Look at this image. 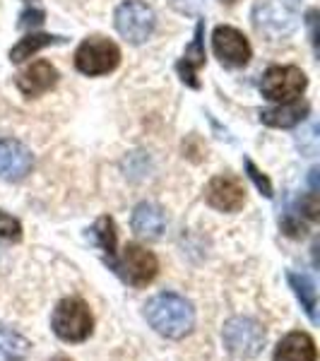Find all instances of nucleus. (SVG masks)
Here are the masks:
<instances>
[{"label": "nucleus", "mask_w": 320, "mask_h": 361, "mask_svg": "<svg viewBox=\"0 0 320 361\" xmlns=\"http://www.w3.org/2000/svg\"><path fill=\"white\" fill-rule=\"evenodd\" d=\"M144 318L149 328L166 340H183L195 328V308L185 296L161 292L144 304Z\"/></svg>", "instance_id": "obj_1"}, {"label": "nucleus", "mask_w": 320, "mask_h": 361, "mask_svg": "<svg viewBox=\"0 0 320 361\" xmlns=\"http://www.w3.org/2000/svg\"><path fill=\"white\" fill-rule=\"evenodd\" d=\"M51 328L58 340L63 342H85L87 337L94 330V318H92L90 306L85 304L78 296H70V299H63L61 304L56 306L54 318H51Z\"/></svg>", "instance_id": "obj_2"}, {"label": "nucleus", "mask_w": 320, "mask_h": 361, "mask_svg": "<svg viewBox=\"0 0 320 361\" xmlns=\"http://www.w3.org/2000/svg\"><path fill=\"white\" fill-rule=\"evenodd\" d=\"M222 340L224 347L229 349L234 357L238 359H253L263 352L267 335L265 328L253 318L246 316H236L231 320H226L224 330H222Z\"/></svg>", "instance_id": "obj_3"}, {"label": "nucleus", "mask_w": 320, "mask_h": 361, "mask_svg": "<svg viewBox=\"0 0 320 361\" xmlns=\"http://www.w3.org/2000/svg\"><path fill=\"white\" fill-rule=\"evenodd\" d=\"M109 263H111V270L116 275L130 287H147L159 272V263H156L152 250L137 246V243H128L123 248V255L118 260H109Z\"/></svg>", "instance_id": "obj_4"}, {"label": "nucleus", "mask_w": 320, "mask_h": 361, "mask_svg": "<svg viewBox=\"0 0 320 361\" xmlns=\"http://www.w3.org/2000/svg\"><path fill=\"white\" fill-rule=\"evenodd\" d=\"M156 27L154 10L140 0H125L116 10V29L130 44H144Z\"/></svg>", "instance_id": "obj_5"}, {"label": "nucleus", "mask_w": 320, "mask_h": 361, "mask_svg": "<svg viewBox=\"0 0 320 361\" xmlns=\"http://www.w3.org/2000/svg\"><path fill=\"white\" fill-rule=\"evenodd\" d=\"M118 63H121L118 46L101 37L87 39L78 49V54H75V66H78L80 73L90 75V78L111 73V70L118 68Z\"/></svg>", "instance_id": "obj_6"}, {"label": "nucleus", "mask_w": 320, "mask_h": 361, "mask_svg": "<svg viewBox=\"0 0 320 361\" xmlns=\"http://www.w3.org/2000/svg\"><path fill=\"white\" fill-rule=\"evenodd\" d=\"M308 80L304 70L294 66H275L263 75V82H260V92L263 97L272 99V102H294L301 92L306 90Z\"/></svg>", "instance_id": "obj_7"}, {"label": "nucleus", "mask_w": 320, "mask_h": 361, "mask_svg": "<svg viewBox=\"0 0 320 361\" xmlns=\"http://www.w3.org/2000/svg\"><path fill=\"white\" fill-rule=\"evenodd\" d=\"M212 49L229 68H241L251 61V44L234 27H217L212 34Z\"/></svg>", "instance_id": "obj_8"}, {"label": "nucleus", "mask_w": 320, "mask_h": 361, "mask_svg": "<svg viewBox=\"0 0 320 361\" xmlns=\"http://www.w3.org/2000/svg\"><path fill=\"white\" fill-rule=\"evenodd\" d=\"M34 157L20 140H0V178L8 183H20L32 173Z\"/></svg>", "instance_id": "obj_9"}, {"label": "nucleus", "mask_w": 320, "mask_h": 361, "mask_svg": "<svg viewBox=\"0 0 320 361\" xmlns=\"http://www.w3.org/2000/svg\"><path fill=\"white\" fill-rule=\"evenodd\" d=\"M205 197L219 212H238L246 202V190H243L241 180L234 176H217L209 180Z\"/></svg>", "instance_id": "obj_10"}, {"label": "nucleus", "mask_w": 320, "mask_h": 361, "mask_svg": "<svg viewBox=\"0 0 320 361\" xmlns=\"http://www.w3.org/2000/svg\"><path fill=\"white\" fill-rule=\"evenodd\" d=\"M255 29L258 32H265L267 37L275 42L279 37H287L294 29V17L282 8V5H275L272 0H265V3L255 5Z\"/></svg>", "instance_id": "obj_11"}, {"label": "nucleus", "mask_w": 320, "mask_h": 361, "mask_svg": "<svg viewBox=\"0 0 320 361\" xmlns=\"http://www.w3.org/2000/svg\"><path fill=\"white\" fill-rule=\"evenodd\" d=\"M58 82V70L46 61L32 63L29 68H25L17 78V87L25 97H39L44 92L54 90Z\"/></svg>", "instance_id": "obj_12"}, {"label": "nucleus", "mask_w": 320, "mask_h": 361, "mask_svg": "<svg viewBox=\"0 0 320 361\" xmlns=\"http://www.w3.org/2000/svg\"><path fill=\"white\" fill-rule=\"evenodd\" d=\"M272 361H318L316 342L308 333H289L277 345Z\"/></svg>", "instance_id": "obj_13"}, {"label": "nucleus", "mask_w": 320, "mask_h": 361, "mask_svg": "<svg viewBox=\"0 0 320 361\" xmlns=\"http://www.w3.org/2000/svg\"><path fill=\"white\" fill-rule=\"evenodd\" d=\"M133 231L144 238H159L166 231L164 209L154 202H140L133 212Z\"/></svg>", "instance_id": "obj_14"}, {"label": "nucleus", "mask_w": 320, "mask_h": 361, "mask_svg": "<svg viewBox=\"0 0 320 361\" xmlns=\"http://www.w3.org/2000/svg\"><path fill=\"white\" fill-rule=\"evenodd\" d=\"M202 32H205V25H202V22H197L193 42H190V46L185 49L183 61L178 63V73H181V80H183L185 85H190V87H200V82H197L195 78H197V70L205 66V46H202Z\"/></svg>", "instance_id": "obj_15"}, {"label": "nucleus", "mask_w": 320, "mask_h": 361, "mask_svg": "<svg viewBox=\"0 0 320 361\" xmlns=\"http://www.w3.org/2000/svg\"><path fill=\"white\" fill-rule=\"evenodd\" d=\"M306 114H308V104L294 99V102H284L275 109H267V111L260 114V121L272 128H292L296 123H301L306 118Z\"/></svg>", "instance_id": "obj_16"}, {"label": "nucleus", "mask_w": 320, "mask_h": 361, "mask_svg": "<svg viewBox=\"0 0 320 361\" xmlns=\"http://www.w3.org/2000/svg\"><path fill=\"white\" fill-rule=\"evenodd\" d=\"M32 354V342L15 328L0 323V361H25Z\"/></svg>", "instance_id": "obj_17"}, {"label": "nucleus", "mask_w": 320, "mask_h": 361, "mask_svg": "<svg viewBox=\"0 0 320 361\" xmlns=\"http://www.w3.org/2000/svg\"><path fill=\"white\" fill-rule=\"evenodd\" d=\"M287 279H289V287L294 289L296 299L301 301V308L311 318V323H318V292L313 279L308 275H299V272H287Z\"/></svg>", "instance_id": "obj_18"}, {"label": "nucleus", "mask_w": 320, "mask_h": 361, "mask_svg": "<svg viewBox=\"0 0 320 361\" xmlns=\"http://www.w3.org/2000/svg\"><path fill=\"white\" fill-rule=\"evenodd\" d=\"M63 42H66L63 37H51V34H29V37L20 39V44L10 51V58H13V63H22L27 58H32L37 51L46 49V46L63 44Z\"/></svg>", "instance_id": "obj_19"}, {"label": "nucleus", "mask_w": 320, "mask_h": 361, "mask_svg": "<svg viewBox=\"0 0 320 361\" xmlns=\"http://www.w3.org/2000/svg\"><path fill=\"white\" fill-rule=\"evenodd\" d=\"M92 238L109 255V260L116 258V222L111 217L97 219V224L92 226Z\"/></svg>", "instance_id": "obj_20"}, {"label": "nucleus", "mask_w": 320, "mask_h": 361, "mask_svg": "<svg viewBox=\"0 0 320 361\" xmlns=\"http://www.w3.org/2000/svg\"><path fill=\"white\" fill-rule=\"evenodd\" d=\"M46 20V13L39 0H25V10L20 15V29H34L42 27Z\"/></svg>", "instance_id": "obj_21"}, {"label": "nucleus", "mask_w": 320, "mask_h": 361, "mask_svg": "<svg viewBox=\"0 0 320 361\" xmlns=\"http://www.w3.org/2000/svg\"><path fill=\"white\" fill-rule=\"evenodd\" d=\"M0 241H8V243L22 241V224L15 217H10L8 212H3V209H0Z\"/></svg>", "instance_id": "obj_22"}, {"label": "nucleus", "mask_w": 320, "mask_h": 361, "mask_svg": "<svg viewBox=\"0 0 320 361\" xmlns=\"http://www.w3.org/2000/svg\"><path fill=\"white\" fill-rule=\"evenodd\" d=\"M246 171H248V176H251V180L255 183V188H258L265 197H272V183H270V178H267L265 173L260 171V169L255 166L251 159H246Z\"/></svg>", "instance_id": "obj_23"}, {"label": "nucleus", "mask_w": 320, "mask_h": 361, "mask_svg": "<svg viewBox=\"0 0 320 361\" xmlns=\"http://www.w3.org/2000/svg\"><path fill=\"white\" fill-rule=\"evenodd\" d=\"M49 361H73V359H68V357H63V354H58V357H54V359H49Z\"/></svg>", "instance_id": "obj_24"}, {"label": "nucleus", "mask_w": 320, "mask_h": 361, "mask_svg": "<svg viewBox=\"0 0 320 361\" xmlns=\"http://www.w3.org/2000/svg\"><path fill=\"white\" fill-rule=\"evenodd\" d=\"M222 3H226V5H234V3H236V0H222Z\"/></svg>", "instance_id": "obj_25"}]
</instances>
